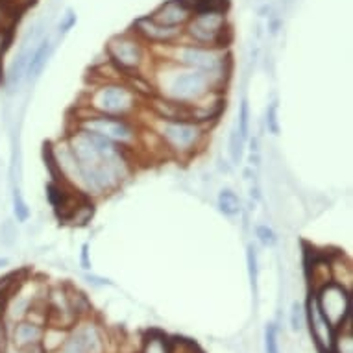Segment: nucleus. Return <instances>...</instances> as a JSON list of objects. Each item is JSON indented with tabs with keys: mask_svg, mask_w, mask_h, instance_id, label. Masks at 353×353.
<instances>
[{
	"mask_svg": "<svg viewBox=\"0 0 353 353\" xmlns=\"http://www.w3.org/2000/svg\"><path fill=\"white\" fill-rule=\"evenodd\" d=\"M152 85L156 94L183 104H194L205 94L220 91L213 78H209L208 74L174 65L170 61L159 65V69L152 76Z\"/></svg>",
	"mask_w": 353,
	"mask_h": 353,
	"instance_id": "nucleus-1",
	"label": "nucleus"
},
{
	"mask_svg": "<svg viewBox=\"0 0 353 353\" xmlns=\"http://www.w3.org/2000/svg\"><path fill=\"white\" fill-rule=\"evenodd\" d=\"M165 54L167 59L163 61H170L180 67L187 69L200 70L209 78H213L220 91H224L230 76H232V56L228 52V48H213V47H200V45H192V43H176V45H168Z\"/></svg>",
	"mask_w": 353,
	"mask_h": 353,
	"instance_id": "nucleus-2",
	"label": "nucleus"
},
{
	"mask_svg": "<svg viewBox=\"0 0 353 353\" xmlns=\"http://www.w3.org/2000/svg\"><path fill=\"white\" fill-rule=\"evenodd\" d=\"M159 137L165 150L170 157L189 159L202 150L208 139V126L192 121H163L152 115V121L146 124Z\"/></svg>",
	"mask_w": 353,
	"mask_h": 353,
	"instance_id": "nucleus-3",
	"label": "nucleus"
},
{
	"mask_svg": "<svg viewBox=\"0 0 353 353\" xmlns=\"http://www.w3.org/2000/svg\"><path fill=\"white\" fill-rule=\"evenodd\" d=\"M141 100L126 81H100L87 93L83 108L100 115L132 119L139 111Z\"/></svg>",
	"mask_w": 353,
	"mask_h": 353,
	"instance_id": "nucleus-4",
	"label": "nucleus"
},
{
	"mask_svg": "<svg viewBox=\"0 0 353 353\" xmlns=\"http://www.w3.org/2000/svg\"><path fill=\"white\" fill-rule=\"evenodd\" d=\"M74 128L102 135L128 150L139 146V128L135 126L132 119L100 115V113H93L91 110L83 108L76 113Z\"/></svg>",
	"mask_w": 353,
	"mask_h": 353,
	"instance_id": "nucleus-5",
	"label": "nucleus"
},
{
	"mask_svg": "<svg viewBox=\"0 0 353 353\" xmlns=\"http://www.w3.org/2000/svg\"><path fill=\"white\" fill-rule=\"evenodd\" d=\"M232 26L226 13L198 12L192 13L189 23L183 26V39L192 45L213 48H228L232 43Z\"/></svg>",
	"mask_w": 353,
	"mask_h": 353,
	"instance_id": "nucleus-6",
	"label": "nucleus"
},
{
	"mask_svg": "<svg viewBox=\"0 0 353 353\" xmlns=\"http://www.w3.org/2000/svg\"><path fill=\"white\" fill-rule=\"evenodd\" d=\"M105 54H108V61L121 70L124 78L143 74V69L148 63V45L134 32L111 37L105 45Z\"/></svg>",
	"mask_w": 353,
	"mask_h": 353,
	"instance_id": "nucleus-7",
	"label": "nucleus"
},
{
	"mask_svg": "<svg viewBox=\"0 0 353 353\" xmlns=\"http://www.w3.org/2000/svg\"><path fill=\"white\" fill-rule=\"evenodd\" d=\"M316 305L333 330L341 327L352 316V292L336 283H330L314 292Z\"/></svg>",
	"mask_w": 353,
	"mask_h": 353,
	"instance_id": "nucleus-8",
	"label": "nucleus"
},
{
	"mask_svg": "<svg viewBox=\"0 0 353 353\" xmlns=\"http://www.w3.org/2000/svg\"><path fill=\"white\" fill-rule=\"evenodd\" d=\"M132 32H134L139 39L145 41L146 45H152V47H168V45H176V43H180L181 37H183V28L163 26V24L156 23L150 15L137 19Z\"/></svg>",
	"mask_w": 353,
	"mask_h": 353,
	"instance_id": "nucleus-9",
	"label": "nucleus"
},
{
	"mask_svg": "<svg viewBox=\"0 0 353 353\" xmlns=\"http://www.w3.org/2000/svg\"><path fill=\"white\" fill-rule=\"evenodd\" d=\"M307 319H309V330L311 336L316 342L320 353L331 352L333 350V341H335V330L327 320L322 316L319 305H316V298L311 292L309 301H307Z\"/></svg>",
	"mask_w": 353,
	"mask_h": 353,
	"instance_id": "nucleus-10",
	"label": "nucleus"
},
{
	"mask_svg": "<svg viewBox=\"0 0 353 353\" xmlns=\"http://www.w3.org/2000/svg\"><path fill=\"white\" fill-rule=\"evenodd\" d=\"M156 23L163 26H170V28H183L189 19L192 17V12L189 8L181 4L180 0H168L165 4L157 8L156 12L150 15Z\"/></svg>",
	"mask_w": 353,
	"mask_h": 353,
	"instance_id": "nucleus-11",
	"label": "nucleus"
},
{
	"mask_svg": "<svg viewBox=\"0 0 353 353\" xmlns=\"http://www.w3.org/2000/svg\"><path fill=\"white\" fill-rule=\"evenodd\" d=\"M52 39H50V35H45V37L39 41V45L35 47L34 52H32V58H30L28 67H26V78H28L30 81H34L39 78L43 69L47 67L48 59L52 56Z\"/></svg>",
	"mask_w": 353,
	"mask_h": 353,
	"instance_id": "nucleus-12",
	"label": "nucleus"
},
{
	"mask_svg": "<svg viewBox=\"0 0 353 353\" xmlns=\"http://www.w3.org/2000/svg\"><path fill=\"white\" fill-rule=\"evenodd\" d=\"M330 267H331V281L341 285L346 290L352 292V281H353V268L352 261L347 259L346 255L341 252L330 255Z\"/></svg>",
	"mask_w": 353,
	"mask_h": 353,
	"instance_id": "nucleus-13",
	"label": "nucleus"
},
{
	"mask_svg": "<svg viewBox=\"0 0 353 353\" xmlns=\"http://www.w3.org/2000/svg\"><path fill=\"white\" fill-rule=\"evenodd\" d=\"M43 327L34 322H19L15 325V331H13V342L17 350L26 346H32V344H41V339H43Z\"/></svg>",
	"mask_w": 353,
	"mask_h": 353,
	"instance_id": "nucleus-14",
	"label": "nucleus"
},
{
	"mask_svg": "<svg viewBox=\"0 0 353 353\" xmlns=\"http://www.w3.org/2000/svg\"><path fill=\"white\" fill-rule=\"evenodd\" d=\"M59 353H89V344H87L85 331L81 325L69 330V335L58 350Z\"/></svg>",
	"mask_w": 353,
	"mask_h": 353,
	"instance_id": "nucleus-15",
	"label": "nucleus"
},
{
	"mask_svg": "<svg viewBox=\"0 0 353 353\" xmlns=\"http://www.w3.org/2000/svg\"><path fill=\"white\" fill-rule=\"evenodd\" d=\"M216 203H219L220 213L224 214V216H230V219L237 216V214H241V211H243L241 198H239L237 192H233L232 189H222V191L219 192V200H216Z\"/></svg>",
	"mask_w": 353,
	"mask_h": 353,
	"instance_id": "nucleus-16",
	"label": "nucleus"
},
{
	"mask_svg": "<svg viewBox=\"0 0 353 353\" xmlns=\"http://www.w3.org/2000/svg\"><path fill=\"white\" fill-rule=\"evenodd\" d=\"M69 335V330H61V327H54L47 325V331H43V339H41V346L45 352H58L61 344L65 342Z\"/></svg>",
	"mask_w": 353,
	"mask_h": 353,
	"instance_id": "nucleus-17",
	"label": "nucleus"
},
{
	"mask_svg": "<svg viewBox=\"0 0 353 353\" xmlns=\"http://www.w3.org/2000/svg\"><path fill=\"white\" fill-rule=\"evenodd\" d=\"M141 353H170V341L159 331H152L146 335Z\"/></svg>",
	"mask_w": 353,
	"mask_h": 353,
	"instance_id": "nucleus-18",
	"label": "nucleus"
},
{
	"mask_svg": "<svg viewBox=\"0 0 353 353\" xmlns=\"http://www.w3.org/2000/svg\"><path fill=\"white\" fill-rule=\"evenodd\" d=\"M246 265H248V276L254 296H257V279H259V261H257V250L254 244H248L246 248Z\"/></svg>",
	"mask_w": 353,
	"mask_h": 353,
	"instance_id": "nucleus-19",
	"label": "nucleus"
},
{
	"mask_svg": "<svg viewBox=\"0 0 353 353\" xmlns=\"http://www.w3.org/2000/svg\"><path fill=\"white\" fill-rule=\"evenodd\" d=\"M244 145H246V143H244L241 134H239L237 124H235L232 130V134H230V156H232L233 165H241V161H243Z\"/></svg>",
	"mask_w": 353,
	"mask_h": 353,
	"instance_id": "nucleus-20",
	"label": "nucleus"
},
{
	"mask_svg": "<svg viewBox=\"0 0 353 353\" xmlns=\"http://www.w3.org/2000/svg\"><path fill=\"white\" fill-rule=\"evenodd\" d=\"M250 119H252V111H250L248 100L243 99L241 102V110H239V121H237V130L244 143H248L250 139Z\"/></svg>",
	"mask_w": 353,
	"mask_h": 353,
	"instance_id": "nucleus-21",
	"label": "nucleus"
},
{
	"mask_svg": "<svg viewBox=\"0 0 353 353\" xmlns=\"http://www.w3.org/2000/svg\"><path fill=\"white\" fill-rule=\"evenodd\" d=\"M13 213H15V219L19 222H26L30 219V209H28V203L24 200L23 192L15 189L13 191Z\"/></svg>",
	"mask_w": 353,
	"mask_h": 353,
	"instance_id": "nucleus-22",
	"label": "nucleus"
},
{
	"mask_svg": "<svg viewBox=\"0 0 353 353\" xmlns=\"http://www.w3.org/2000/svg\"><path fill=\"white\" fill-rule=\"evenodd\" d=\"M170 353H203L196 342L187 339H172L170 341Z\"/></svg>",
	"mask_w": 353,
	"mask_h": 353,
	"instance_id": "nucleus-23",
	"label": "nucleus"
},
{
	"mask_svg": "<svg viewBox=\"0 0 353 353\" xmlns=\"http://www.w3.org/2000/svg\"><path fill=\"white\" fill-rule=\"evenodd\" d=\"M255 237L259 241L263 246H267V248H272L274 244H276V233H274L272 228H268L267 224H261V226L255 228Z\"/></svg>",
	"mask_w": 353,
	"mask_h": 353,
	"instance_id": "nucleus-24",
	"label": "nucleus"
},
{
	"mask_svg": "<svg viewBox=\"0 0 353 353\" xmlns=\"http://www.w3.org/2000/svg\"><path fill=\"white\" fill-rule=\"evenodd\" d=\"M290 325H292L294 331H301L303 325H305V311H303V307L298 301H294L292 309H290Z\"/></svg>",
	"mask_w": 353,
	"mask_h": 353,
	"instance_id": "nucleus-25",
	"label": "nucleus"
},
{
	"mask_svg": "<svg viewBox=\"0 0 353 353\" xmlns=\"http://www.w3.org/2000/svg\"><path fill=\"white\" fill-rule=\"evenodd\" d=\"M267 128H268V132H270L272 135H279V132H281V126H279V117H278V104H276V102H272V104L268 105Z\"/></svg>",
	"mask_w": 353,
	"mask_h": 353,
	"instance_id": "nucleus-26",
	"label": "nucleus"
},
{
	"mask_svg": "<svg viewBox=\"0 0 353 353\" xmlns=\"http://www.w3.org/2000/svg\"><path fill=\"white\" fill-rule=\"evenodd\" d=\"M265 346H267V353H279L278 325L276 324L267 325V331H265Z\"/></svg>",
	"mask_w": 353,
	"mask_h": 353,
	"instance_id": "nucleus-27",
	"label": "nucleus"
},
{
	"mask_svg": "<svg viewBox=\"0 0 353 353\" xmlns=\"http://www.w3.org/2000/svg\"><path fill=\"white\" fill-rule=\"evenodd\" d=\"M74 24H76V13L72 12V10H67L63 17H61V21H59V34L61 35L69 34L70 30L74 28Z\"/></svg>",
	"mask_w": 353,
	"mask_h": 353,
	"instance_id": "nucleus-28",
	"label": "nucleus"
},
{
	"mask_svg": "<svg viewBox=\"0 0 353 353\" xmlns=\"http://www.w3.org/2000/svg\"><path fill=\"white\" fill-rule=\"evenodd\" d=\"M259 139L254 137V139H250V165L252 168H259Z\"/></svg>",
	"mask_w": 353,
	"mask_h": 353,
	"instance_id": "nucleus-29",
	"label": "nucleus"
},
{
	"mask_svg": "<svg viewBox=\"0 0 353 353\" xmlns=\"http://www.w3.org/2000/svg\"><path fill=\"white\" fill-rule=\"evenodd\" d=\"M81 267L89 270L91 268V261H89V244L81 246Z\"/></svg>",
	"mask_w": 353,
	"mask_h": 353,
	"instance_id": "nucleus-30",
	"label": "nucleus"
},
{
	"mask_svg": "<svg viewBox=\"0 0 353 353\" xmlns=\"http://www.w3.org/2000/svg\"><path fill=\"white\" fill-rule=\"evenodd\" d=\"M19 352L21 353H45V350H43V346H41V344H32V346L21 347Z\"/></svg>",
	"mask_w": 353,
	"mask_h": 353,
	"instance_id": "nucleus-31",
	"label": "nucleus"
},
{
	"mask_svg": "<svg viewBox=\"0 0 353 353\" xmlns=\"http://www.w3.org/2000/svg\"><path fill=\"white\" fill-rule=\"evenodd\" d=\"M15 2V6L17 8H24L28 6V4H32V2H35V0H13Z\"/></svg>",
	"mask_w": 353,
	"mask_h": 353,
	"instance_id": "nucleus-32",
	"label": "nucleus"
},
{
	"mask_svg": "<svg viewBox=\"0 0 353 353\" xmlns=\"http://www.w3.org/2000/svg\"><path fill=\"white\" fill-rule=\"evenodd\" d=\"M8 265V259L6 257H0V268H4Z\"/></svg>",
	"mask_w": 353,
	"mask_h": 353,
	"instance_id": "nucleus-33",
	"label": "nucleus"
}]
</instances>
